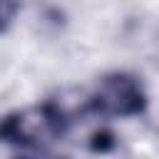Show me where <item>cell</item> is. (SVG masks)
Returning <instances> with one entry per match:
<instances>
[{
    "label": "cell",
    "instance_id": "6da1fadb",
    "mask_svg": "<svg viewBox=\"0 0 159 159\" xmlns=\"http://www.w3.org/2000/svg\"><path fill=\"white\" fill-rule=\"evenodd\" d=\"M70 127V114L55 104H30L22 109H15L0 119V142L22 147V149H42L52 142H57Z\"/></svg>",
    "mask_w": 159,
    "mask_h": 159
},
{
    "label": "cell",
    "instance_id": "7a4b0ae2",
    "mask_svg": "<svg viewBox=\"0 0 159 159\" xmlns=\"http://www.w3.org/2000/svg\"><path fill=\"white\" fill-rule=\"evenodd\" d=\"M147 109V92L139 77L129 72H109L97 80L87 97V112L99 117H137Z\"/></svg>",
    "mask_w": 159,
    "mask_h": 159
},
{
    "label": "cell",
    "instance_id": "3957f363",
    "mask_svg": "<svg viewBox=\"0 0 159 159\" xmlns=\"http://www.w3.org/2000/svg\"><path fill=\"white\" fill-rule=\"evenodd\" d=\"M20 10V0H0V32H5Z\"/></svg>",
    "mask_w": 159,
    "mask_h": 159
},
{
    "label": "cell",
    "instance_id": "277c9868",
    "mask_svg": "<svg viewBox=\"0 0 159 159\" xmlns=\"http://www.w3.org/2000/svg\"><path fill=\"white\" fill-rule=\"evenodd\" d=\"M22 159H47V157H22Z\"/></svg>",
    "mask_w": 159,
    "mask_h": 159
}]
</instances>
